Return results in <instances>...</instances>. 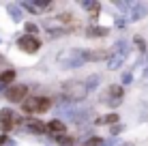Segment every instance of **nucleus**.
Returning <instances> with one entry per match:
<instances>
[{
  "label": "nucleus",
  "mask_w": 148,
  "mask_h": 146,
  "mask_svg": "<svg viewBox=\"0 0 148 146\" xmlns=\"http://www.w3.org/2000/svg\"><path fill=\"white\" fill-rule=\"evenodd\" d=\"M52 108V101L47 97H30L22 103V110L26 114H43Z\"/></svg>",
  "instance_id": "f257e3e1"
},
{
  "label": "nucleus",
  "mask_w": 148,
  "mask_h": 146,
  "mask_svg": "<svg viewBox=\"0 0 148 146\" xmlns=\"http://www.w3.org/2000/svg\"><path fill=\"white\" fill-rule=\"evenodd\" d=\"M62 93L67 97V101H82L88 93V88H86L84 82H67L62 86Z\"/></svg>",
  "instance_id": "f03ea898"
},
{
  "label": "nucleus",
  "mask_w": 148,
  "mask_h": 146,
  "mask_svg": "<svg viewBox=\"0 0 148 146\" xmlns=\"http://www.w3.org/2000/svg\"><path fill=\"white\" fill-rule=\"evenodd\" d=\"M58 60L64 69H75L84 62V52H79V49H67V52H62L58 56Z\"/></svg>",
  "instance_id": "7ed1b4c3"
},
{
  "label": "nucleus",
  "mask_w": 148,
  "mask_h": 146,
  "mask_svg": "<svg viewBox=\"0 0 148 146\" xmlns=\"http://www.w3.org/2000/svg\"><path fill=\"white\" fill-rule=\"evenodd\" d=\"M26 95H28L26 84H13V86L7 90V99L13 101V103H24L26 101Z\"/></svg>",
  "instance_id": "20e7f679"
},
{
  "label": "nucleus",
  "mask_w": 148,
  "mask_h": 146,
  "mask_svg": "<svg viewBox=\"0 0 148 146\" xmlns=\"http://www.w3.org/2000/svg\"><path fill=\"white\" fill-rule=\"evenodd\" d=\"M13 125H17V116L13 114V110H9V108L0 110V129L7 133L9 129H13Z\"/></svg>",
  "instance_id": "39448f33"
},
{
  "label": "nucleus",
  "mask_w": 148,
  "mask_h": 146,
  "mask_svg": "<svg viewBox=\"0 0 148 146\" xmlns=\"http://www.w3.org/2000/svg\"><path fill=\"white\" fill-rule=\"evenodd\" d=\"M17 47H19V49H24V52H28V54H34V52H37V49L41 47V43H39V39H37V37L24 34V37L17 41Z\"/></svg>",
  "instance_id": "423d86ee"
},
{
  "label": "nucleus",
  "mask_w": 148,
  "mask_h": 146,
  "mask_svg": "<svg viewBox=\"0 0 148 146\" xmlns=\"http://www.w3.org/2000/svg\"><path fill=\"white\" fill-rule=\"evenodd\" d=\"M47 131L52 133V135H56V138H60V135H64V123L62 120H52V123L47 125Z\"/></svg>",
  "instance_id": "0eeeda50"
},
{
  "label": "nucleus",
  "mask_w": 148,
  "mask_h": 146,
  "mask_svg": "<svg viewBox=\"0 0 148 146\" xmlns=\"http://www.w3.org/2000/svg\"><path fill=\"white\" fill-rule=\"evenodd\" d=\"M120 97H122V88H120V86H112V88H110V97H108V101H105V103L118 105V103H120Z\"/></svg>",
  "instance_id": "6e6552de"
},
{
  "label": "nucleus",
  "mask_w": 148,
  "mask_h": 146,
  "mask_svg": "<svg viewBox=\"0 0 148 146\" xmlns=\"http://www.w3.org/2000/svg\"><path fill=\"white\" fill-rule=\"evenodd\" d=\"M28 129L34 133H43V131H47V125H43L41 120H28Z\"/></svg>",
  "instance_id": "1a4fd4ad"
},
{
  "label": "nucleus",
  "mask_w": 148,
  "mask_h": 146,
  "mask_svg": "<svg viewBox=\"0 0 148 146\" xmlns=\"http://www.w3.org/2000/svg\"><path fill=\"white\" fill-rule=\"evenodd\" d=\"M127 47H129V43H127V41H118V43L114 45V52H116V56H122V58H127V52H129Z\"/></svg>",
  "instance_id": "9d476101"
},
{
  "label": "nucleus",
  "mask_w": 148,
  "mask_h": 146,
  "mask_svg": "<svg viewBox=\"0 0 148 146\" xmlns=\"http://www.w3.org/2000/svg\"><path fill=\"white\" fill-rule=\"evenodd\" d=\"M131 9H133V15H131V17L133 19H140V17H144V13H146V7L144 4H131Z\"/></svg>",
  "instance_id": "9b49d317"
},
{
  "label": "nucleus",
  "mask_w": 148,
  "mask_h": 146,
  "mask_svg": "<svg viewBox=\"0 0 148 146\" xmlns=\"http://www.w3.org/2000/svg\"><path fill=\"white\" fill-rule=\"evenodd\" d=\"M122 60H125L122 56H112L110 62H108V69H118L120 64H122Z\"/></svg>",
  "instance_id": "f8f14e48"
},
{
  "label": "nucleus",
  "mask_w": 148,
  "mask_h": 146,
  "mask_svg": "<svg viewBox=\"0 0 148 146\" xmlns=\"http://www.w3.org/2000/svg\"><path fill=\"white\" fill-rule=\"evenodd\" d=\"M9 13H11V17L15 19V22H19V19H22V13H19V7H17V4H9Z\"/></svg>",
  "instance_id": "ddd939ff"
},
{
  "label": "nucleus",
  "mask_w": 148,
  "mask_h": 146,
  "mask_svg": "<svg viewBox=\"0 0 148 146\" xmlns=\"http://www.w3.org/2000/svg\"><path fill=\"white\" fill-rule=\"evenodd\" d=\"M15 80V71H4L2 75H0V84H9Z\"/></svg>",
  "instance_id": "4468645a"
},
{
  "label": "nucleus",
  "mask_w": 148,
  "mask_h": 146,
  "mask_svg": "<svg viewBox=\"0 0 148 146\" xmlns=\"http://www.w3.org/2000/svg\"><path fill=\"white\" fill-rule=\"evenodd\" d=\"M90 37H105L108 34V28H88Z\"/></svg>",
  "instance_id": "2eb2a0df"
},
{
  "label": "nucleus",
  "mask_w": 148,
  "mask_h": 146,
  "mask_svg": "<svg viewBox=\"0 0 148 146\" xmlns=\"http://www.w3.org/2000/svg\"><path fill=\"white\" fill-rule=\"evenodd\" d=\"M118 120V114H108V116L99 118V125H108V123H116Z\"/></svg>",
  "instance_id": "dca6fc26"
},
{
  "label": "nucleus",
  "mask_w": 148,
  "mask_h": 146,
  "mask_svg": "<svg viewBox=\"0 0 148 146\" xmlns=\"http://www.w3.org/2000/svg\"><path fill=\"white\" fill-rule=\"evenodd\" d=\"M97 82H99V75H90V77L86 80L84 84H86V88L90 90V88H95V86H97Z\"/></svg>",
  "instance_id": "f3484780"
},
{
  "label": "nucleus",
  "mask_w": 148,
  "mask_h": 146,
  "mask_svg": "<svg viewBox=\"0 0 148 146\" xmlns=\"http://www.w3.org/2000/svg\"><path fill=\"white\" fill-rule=\"evenodd\" d=\"M58 142L62 144V146H71V144H73V138H69V135H67V138H64V135H60Z\"/></svg>",
  "instance_id": "a211bd4d"
},
{
  "label": "nucleus",
  "mask_w": 148,
  "mask_h": 146,
  "mask_svg": "<svg viewBox=\"0 0 148 146\" xmlns=\"http://www.w3.org/2000/svg\"><path fill=\"white\" fill-rule=\"evenodd\" d=\"M99 144H101V140H99V138H90L84 146H99Z\"/></svg>",
  "instance_id": "6ab92c4d"
},
{
  "label": "nucleus",
  "mask_w": 148,
  "mask_h": 146,
  "mask_svg": "<svg viewBox=\"0 0 148 146\" xmlns=\"http://www.w3.org/2000/svg\"><path fill=\"white\" fill-rule=\"evenodd\" d=\"M26 30H28L30 37H34V32H37V26H34V24H26Z\"/></svg>",
  "instance_id": "aec40b11"
},
{
  "label": "nucleus",
  "mask_w": 148,
  "mask_h": 146,
  "mask_svg": "<svg viewBox=\"0 0 148 146\" xmlns=\"http://www.w3.org/2000/svg\"><path fill=\"white\" fill-rule=\"evenodd\" d=\"M122 82L129 84V82H131V73H125V75H122Z\"/></svg>",
  "instance_id": "412c9836"
},
{
  "label": "nucleus",
  "mask_w": 148,
  "mask_h": 146,
  "mask_svg": "<svg viewBox=\"0 0 148 146\" xmlns=\"http://www.w3.org/2000/svg\"><path fill=\"white\" fill-rule=\"evenodd\" d=\"M4 142H7V135H0V146H2Z\"/></svg>",
  "instance_id": "4be33fe9"
},
{
  "label": "nucleus",
  "mask_w": 148,
  "mask_h": 146,
  "mask_svg": "<svg viewBox=\"0 0 148 146\" xmlns=\"http://www.w3.org/2000/svg\"><path fill=\"white\" fill-rule=\"evenodd\" d=\"M0 62H2V56H0Z\"/></svg>",
  "instance_id": "5701e85b"
}]
</instances>
